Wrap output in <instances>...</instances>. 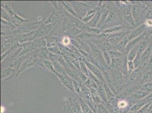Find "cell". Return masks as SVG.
Instances as JSON below:
<instances>
[{"label":"cell","mask_w":152,"mask_h":113,"mask_svg":"<svg viewBox=\"0 0 152 113\" xmlns=\"http://www.w3.org/2000/svg\"><path fill=\"white\" fill-rule=\"evenodd\" d=\"M131 5V13L136 25H142L146 20L147 12L149 10L144 4L142 1H130Z\"/></svg>","instance_id":"6da1fadb"},{"label":"cell","mask_w":152,"mask_h":113,"mask_svg":"<svg viewBox=\"0 0 152 113\" xmlns=\"http://www.w3.org/2000/svg\"><path fill=\"white\" fill-rule=\"evenodd\" d=\"M40 48L37 49L23 56V59L21 66L19 68L18 71L17 72L16 77L18 76L19 74L23 72L24 70L27 69L34 66H35V63L38 59V54L39 52Z\"/></svg>","instance_id":"7a4b0ae2"},{"label":"cell","mask_w":152,"mask_h":113,"mask_svg":"<svg viewBox=\"0 0 152 113\" xmlns=\"http://www.w3.org/2000/svg\"><path fill=\"white\" fill-rule=\"evenodd\" d=\"M64 105L63 106L64 113H82L79 101L71 97L65 96L64 98Z\"/></svg>","instance_id":"3957f363"},{"label":"cell","mask_w":152,"mask_h":113,"mask_svg":"<svg viewBox=\"0 0 152 113\" xmlns=\"http://www.w3.org/2000/svg\"><path fill=\"white\" fill-rule=\"evenodd\" d=\"M78 96L92 109L94 113H98V105L93 100L89 88L82 84L81 91Z\"/></svg>","instance_id":"277c9868"},{"label":"cell","mask_w":152,"mask_h":113,"mask_svg":"<svg viewBox=\"0 0 152 113\" xmlns=\"http://www.w3.org/2000/svg\"><path fill=\"white\" fill-rule=\"evenodd\" d=\"M70 4L75 9L79 19H82L86 15V14L89 10L93 9L88 4L82 1H69Z\"/></svg>","instance_id":"5b68a950"},{"label":"cell","mask_w":152,"mask_h":113,"mask_svg":"<svg viewBox=\"0 0 152 113\" xmlns=\"http://www.w3.org/2000/svg\"><path fill=\"white\" fill-rule=\"evenodd\" d=\"M87 41L90 46L92 56L95 59L96 61H97L99 63H100L104 69L106 70L109 69L110 67L108 66L107 64L104 61L103 53L101 50L96 45H95V44H93L89 41Z\"/></svg>","instance_id":"8992f818"},{"label":"cell","mask_w":152,"mask_h":113,"mask_svg":"<svg viewBox=\"0 0 152 113\" xmlns=\"http://www.w3.org/2000/svg\"><path fill=\"white\" fill-rule=\"evenodd\" d=\"M57 24V23H56L50 25H44L42 23L38 29L35 31V33L33 37L32 41L38 38L47 37V36L51 33Z\"/></svg>","instance_id":"52a82bcc"},{"label":"cell","mask_w":152,"mask_h":113,"mask_svg":"<svg viewBox=\"0 0 152 113\" xmlns=\"http://www.w3.org/2000/svg\"><path fill=\"white\" fill-rule=\"evenodd\" d=\"M130 31H123L112 33L106 34L107 36V41L111 44L113 46H116L121 41L127 36Z\"/></svg>","instance_id":"ba28073f"},{"label":"cell","mask_w":152,"mask_h":113,"mask_svg":"<svg viewBox=\"0 0 152 113\" xmlns=\"http://www.w3.org/2000/svg\"><path fill=\"white\" fill-rule=\"evenodd\" d=\"M17 39L14 35H7L1 37V54L10 49L13 43Z\"/></svg>","instance_id":"9c48e42d"},{"label":"cell","mask_w":152,"mask_h":113,"mask_svg":"<svg viewBox=\"0 0 152 113\" xmlns=\"http://www.w3.org/2000/svg\"><path fill=\"white\" fill-rule=\"evenodd\" d=\"M83 62L85 63L86 65L87 66V67L88 68V69L89 70V71L92 74H93L103 83H106L104 79L102 72L101 70L99 69L98 67H97L95 65H94L93 64L90 63L88 60H86L85 58Z\"/></svg>","instance_id":"30bf717a"},{"label":"cell","mask_w":152,"mask_h":113,"mask_svg":"<svg viewBox=\"0 0 152 113\" xmlns=\"http://www.w3.org/2000/svg\"><path fill=\"white\" fill-rule=\"evenodd\" d=\"M56 75L57 76L58 79H59V80L61 83L62 84H63L70 91H71L73 93H75L74 87H73V82H72V79H71L68 75L66 74V72H65L63 74L60 75L58 74H56Z\"/></svg>","instance_id":"8fae6325"},{"label":"cell","mask_w":152,"mask_h":113,"mask_svg":"<svg viewBox=\"0 0 152 113\" xmlns=\"http://www.w3.org/2000/svg\"><path fill=\"white\" fill-rule=\"evenodd\" d=\"M17 71L12 67L2 69L1 71V79L2 81L9 80L13 78H15Z\"/></svg>","instance_id":"7c38bea8"},{"label":"cell","mask_w":152,"mask_h":113,"mask_svg":"<svg viewBox=\"0 0 152 113\" xmlns=\"http://www.w3.org/2000/svg\"><path fill=\"white\" fill-rule=\"evenodd\" d=\"M146 27L145 24H142L141 25H140L139 27L135 28L133 29L132 31L129 32V33L127 35V38L129 40V41L132 40L134 38H138L141 35H142L145 31Z\"/></svg>","instance_id":"4fadbf2b"},{"label":"cell","mask_w":152,"mask_h":113,"mask_svg":"<svg viewBox=\"0 0 152 113\" xmlns=\"http://www.w3.org/2000/svg\"><path fill=\"white\" fill-rule=\"evenodd\" d=\"M149 102H151V101L149 100L146 97H145L141 100L137 101L136 103H135L133 106H132V107L130 108L129 111L137 113L142 107Z\"/></svg>","instance_id":"5bb4252c"},{"label":"cell","mask_w":152,"mask_h":113,"mask_svg":"<svg viewBox=\"0 0 152 113\" xmlns=\"http://www.w3.org/2000/svg\"><path fill=\"white\" fill-rule=\"evenodd\" d=\"M102 12H103V9L100 8H97V12L95 13L94 17L93 18V19H91V20L87 24L89 27L93 28L96 27L101 18Z\"/></svg>","instance_id":"9a60e30c"},{"label":"cell","mask_w":152,"mask_h":113,"mask_svg":"<svg viewBox=\"0 0 152 113\" xmlns=\"http://www.w3.org/2000/svg\"><path fill=\"white\" fill-rule=\"evenodd\" d=\"M97 91L98 92L99 96L101 99L102 104L104 105L106 103H107L108 102V100L107 97V94L106 93V91L105 89L103 87V83H102L100 85H98V88L97 89Z\"/></svg>","instance_id":"2e32d148"},{"label":"cell","mask_w":152,"mask_h":113,"mask_svg":"<svg viewBox=\"0 0 152 113\" xmlns=\"http://www.w3.org/2000/svg\"><path fill=\"white\" fill-rule=\"evenodd\" d=\"M60 36H47L45 37L47 43V47L48 48H52L53 46H55L58 45V44L60 42Z\"/></svg>","instance_id":"e0dca14e"},{"label":"cell","mask_w":152,"mask_h":113,"mask_svg":"<svg viewBox=\"0 0 152 113\" xmlns=\"http://www.w3.org/2000/svg\"><path fill=\"white\" fill-rule=\"evenodd\" d=\"M61 3H62V4L63 5L64 8L65 9V11L66 13H69V14L72 15L74 17L79 19V17L77 15V14L76 13L75 9H73V7L72 6V5L70 4L69 1H61Z\"/></svg>","instance_id":"ac0fdd59"},{"label":"cell","mask_w":152,"mask_h":113,"mask_svg":"<svg viewBox=\"0 0 152 113\" xmlns=\"http://www.w3.org/2000/svg\"><path fill=\"white\" fill-rule=\"evenodd\" d=\"M109 13H110V11L107 9H103V12L102 13L101 17L100 20H99V22L98 25L96 27V28L99 29L102 31V29L104 25V23H105V22L107 20Z\"/></svg>","instance_id":"d6986e66"},{"label":"cell","mask_w":152,"mask_h":113,"mask_svg":"<svg viewBox=\"0 0 152 113\" xmlns=\"http://www.w3.org/2000/svg\"><path fill=\"white\" fill-rule=\"evenodd\" d=\"M66 74L68 75L70 78L72 80H76L77 82H79L81 83L80 78H79V74L78 72L79 71H76L74 70L70 69L69 68H66V69L64 70Z\"/></svg>","instance_id":"ffe728a7"},{"label":"cell","mask_w":152,"mask_h":113,"mask_svg":"<svg viewBox=\"0 0 152 113\" xmlns=\"http://www.w3.org/2000/svg\"><path fill=\"white\" fill-rule=\"evenodd\" d=\"M129 42V41L127 36H126L116 46H114V50L119 51L123 54L127 46V44H128Z\"/></svg>","instance_id":"44dd1931"},{"label":"cell","mask_w":152,"mask_h":113,"mask_svg":"<svg viewBox=\"0 0 152 113\" xmlns=\"http://www.w3.org/2000/svg\"><path fill=\"white\" fill-rule=\"evenodd\" d=\"M1 8L4 9L7 13H8L10 16L12 17L15 14L14 10H13L12 7L10 5V2L7 1H1Z\"/></svg>","instance_id":"7402d4cb"},{"label":"cell","mask_w":152,"mask_h":113,"mask_svg":"<svg viewBox=\"0 0 152 113\" xmlns=\"http://www.w3.org/2000/svg\"><path fill=\"white\" fill-rule=\"evenodd\" d=\"M138 45H139L138 54L141 56L142 54V53L148 48V47L150 45V44H149V42L148 40V39L145 38V39L141 40L138 44Z\"/></svg>","instance_id":"603a6c76"},{"label":"cell","mask_w":152,"mask_h":113,"mask_svg":"<svg viewBox=\"0 0 152 113\" xmlns=\"http://www.w3.org/2000/svg\"><path fill=\"white\" fill-rule=\"evenodd\" d=\"M49 50L47 47L40 48L38 54V59L43 60H49Z\"/></svg>","instance_id":"cb8c5ba5"},{"label":"cell","mask_w":152,"mask_h":113,"mask_svg":"<svg viewBox=\"0 0 152 113\" xmlns=\"http://www.w3.org/2000/svg\"><path fill=\"white\" fill-rule=\"evenodd\" d=\"M139 52V45L138 44L134 46L131 50L129 51L128 54H127V60L128 61H133L137 56Z\"/></svg>","instance_id":"d4e9b609"},{"label":"cell","mask_w":152,"mask_h":113,"mask_svg":"<svg viewBox=\"0 0 152 113\" xmlns=\"http://www.w3.org/2000/svg\"><path fill=\"white\" fill-rule=\"evenodd\" d=\"M89 90H90V93L91 95L92 99H93V100L95 104L97 105H98L99 104H101L102 102L101 99V98L99 96L98 92L97 91V89H95L94 88H90V89H89Z\"/></svg>","instance_id":"484cf974"},{"label":"cell","mask_w":152,"mask_h":113,"mask_svg":"<svg viewBox=\"0 0 152 113\" xmlns=\"http://www.w3.org/2000/svg\"><path fill=\"white\" fill-rule=\"evenodd\" d=\"M123 56L121 58H114L111 59V63L110 66V69H120L121 64L123 62Z\"/></svg>","instance_id":"4316f807"},{"label":"cell","mask_w":152,"mask_h":113,"mask_svg":"<svg viewBox=\"0 0 152 113\" xmlns=\"http://www.w3.org/2000/svg\"><path fill=\"white\" fill-rule=\"evenodd\" d=\"M79 104L81 108L82 113H94L92 109L80 97L79 99Z\"/></svg>","instance_id":"83f0119b"},{"label":"cell","mask_w":152,"mask_h":113,"mask_svg":"<svg viewBox=\"0 0 152 113\" xmlns=\"http://www.w3.org/2000/svg\"><path fill=\"white\" fill-rule=\"evenodd\" d=\"M103 87H104V88L105 89V91H106V93L107 94L108 100H110L113 98H114V97H116V95L114 94V92L112 91L111 88L109 87V86L106 83H103Z\"/></svg>","instance_id":"f1b7e54d"},{"label":"cell","mask_w":152,"mask_h":113,"mask_svg":"<svg viewBox=\"0 0 152 113\" xmlns=\"http://www.w3.org/2000/svg\"><path fill=\"white\" fill-rule=\"evenodd\" d=\"M109 55L111 59L114 58H121L124 56V54L119 51L118 50H113L108 51Z\"/></svg>","instance_id":"f546056e"},{"label":"cell","mask_w":152,"mask_h":113,"mask_svg":"<svg viewBox=\"0 0 152 113\" xmlns=\"http://www.w3.org/2000/svg\"><path fill=\"white\" fill-rule=\"evenodd\" d=\"M1 19H4L9 23H12V18L10 15L2 8H1Z\"/></svg>","instance_id":"4dcf8cb0"},{"label":"cell","mask_w":152,"mask_h":113,"mask_svg":"<svg viewBox=\"0 0 152 113\" xmlns=\"http://www.w3.org/2000/svg\"><path fill=\"white\" fill-rule=\"evenodd\" d=\"M140 89L143 90L146 92L152 93V82L146 83L144 84L140 88Z\"/></svg>","instance_id":"1f68e13d"},{"label":"cell","mask_w":152,"mask_h":113,"mask_svg":"<svg viewBox=\"0 0 152 113\" xmlns=\"http://www.w3.org/2000/svg\"><path fill=\"white\" fill-rule=\"evenodd\" d=\"M72 82H73V87H74L75 93H76V94L78 95V94L80 92V91H81V86H82L83 84H81L79 82H77L76 80H72Z\"/></svg>","instance_id":"d6a6232c"},{"label":"cell","mask_w":152,"mask_h":113,"mask_svg":"<svg viewBox=\"0 0 152 113\" xmlns=\"http://www.w3.org/2000/svg\"><path fill=\"white\" fill-rule=\"evenodd\" d=\"M80 71L86 76L89 75V69L83 61H80Z\"/></svg>","instance_id":"836d02e7"},{"label":"cell","mask_w":152,"mask_h":113,"mask_svg":"<svg viewBox=\"0 0 152 113\" xmlns=\"http://www.w3.org/2000/svg\"><path fill=\"white\" fill-rule=\"evenodd\" d=\"M48 50L50 53H52L54 54H56V55H61V51L60 50L58 45H56L55 46H53V47H52V48H48Z\"/></svg>","instance_id":"e575fe53"},{"label":"cell","mask_w":152,"mask_h":113,"mask_svg":"<svg viewBox=\"0 0 152 113\" xmlns=\"http://www.w3.org/2000/svg\"><path fill=\"white\" fill-rule=\"evenodd\" d=\"M102 53H103V55L104 61H106V62L108 66L110 67L111 63V59H112L111 58L110 56L108 51H102Z\"/></svg>","instance_id":"d590c367"},{"label":"cell","mask_w":152,"mask_h":113,"mask_svg":"<svg viewBox=\"0 0 152 113\" xmlns=\"http://www.w3.org/2000/svg\"><path fill=\"white\" fill-rule=\"evenodd\" d=\"M141 56H140V55L137 54V56H136V58H134V59L133 61V63H134V67H135L136 69L139 67L141 65Z\"/></svg>","instance_id":"8d00e7d4"},{"label":"cell","mask_w":152,"mask_h":113,"mask_svg":"<svg viewBox=\"0 0 152 113\" xmlns=\"http://www.w3.org/2000/svg\"><path fill=\"white\" fill-rule=\"evenodd\" d=\"M78 74H79V78L80 80V82L81 84H83L85 82H86V80L88 79V76L86 75L85 74H83V72H81V71H79L78 72Z\"/></svg>","instance_id":"74e56055"},{"label":"cell","mask_w":152,"mask_h":113,"mask_svg":"<svg viewBox=\"0 0 152 113\" xmlns=\"http://www.w3.org/2000/svg\"><path fill=\"white\" fill-rule=\"evenodd\" d=\"M98 113H110V112L106 107L101 104L98 105Z\"/></svg>","instance_id":"f35d334b"},{"label":"cell","mask_w":152,"mask_h":113,"mask_svg":"<svg viewBox=\"0 0 152 113\" xmlns=\"http://www.w3.org/2000/svg\"><path fill=\"white\" fill-rule=\"evenodd\" d=\"M127 66H128L129 74H130L132 71L136 69L133 61H128L127 62Z\"/></svg>","instance_id":"ab89813d"},{"label":"cell","mask_w":152,"mask_h":113,"mask_svg":"<svg viewBox=\"0 0 152 113\" xmlns=\"http://www.w3.org/2000/svg\"><path fill=\"white\" fill-rule=\"evenodd\" d=\"M144 34L145 35L146 38H148L152 35V27L146 28L145 31L144 32Z\"/></svg>","instance_id":"60d3db41"},{"label":"cell","mask_w":152,"mask_h":113,"mask_svg":"<svg viewBox=\"0 0 152 113\" xmlns=\"http://www.w3.org/2000/svg\"><path fill=\"white\" fill-rule=\"evenodd\" d=\"M152 20V10H149L148 12H147L146 14V20Z\"/></svg>","instance_id":"b9f144b4"},{"label":"cell","mask_w":152,"mask_h":113,"mask_svg":"<svg viewBox=\"0 0 152 113\" xmlns=\"http://www.w3.org/2000/svg\"><path fill=\"white\" fill-rule=\"evenodd\" d=\"M147 39H148V40L149 42L150 46H151V47H152V36H151L149 38H148Z\"/></svg>","instance_id":"7bdbcfd3"},{"label":"cell","mask_w":152,"mask_h":113,"mask_svg":"<svg viewBox=\"0 0 152 113\" xmlns=\"http://www.w3.org/2000/svg\"><path fill=\"white\" fill-rule=\"evenodd\" d=\"M127 113H136V112H130V111H129Z\"/></svg>","instance_id":"ee69618b"},{"label":"cell","mask_w":152,"mask_h":113,"mask_svg":"<svg viewBox=\"0 0 152 113\" xmlns=\"http://www.w3.org/2000/svg\"></svg>","instance_id":"f6af8a7d"}]
</instances>
